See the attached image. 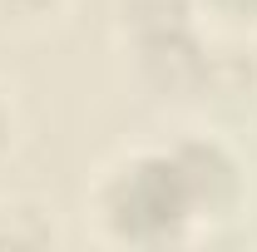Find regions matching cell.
<instances>
[{
  "label": "cell",
  "mask_w": 257,
  "mask_h": 252,
  "mask_svg": "<svg viewBox=\"0 0 257 252\" xmlns=\"http://www.w3.org/2000/svg\"><path fill=\"white\" fill-rule=\"evenodd\" d=\"M45 5H55V0H0V10H10V15H40Z\"/></svg>",
  "instance_id": "5b68a950"
},
{
  "label": "cell",
  "mask_w": 257,
  "mask_h": 252,
  "mask_svg": "<svg viewBox=\"0 0 257 252\" xmlns=\"http://www.w3.org/2000/svg\"><path fill=\"white\" fill-rule=\"evenodd\" d=\"M208 10H218L223 20H257V0H203Z\"/></svg>",
  "instance_id": "277c9868"
},
{
  "label": "cell",
  "mask_w": 257,
  "mask_h": 252,
  "mask_svg": "<svg viewBox=\"0 0 257 252\" xmlns=\"http://www.w3.org/2000/svg\"><path fill=\"white\" fill-rule=\"evenodd\" d=\"M139 45H144V74H149L154 89L188 99V94H198V89L208 84V55H203V45L193 40L188 25L139 35Z\"/></svg>",
  "instance_id": "3957f363"
},
{
  "label": "cell",
  "mask_w": 257,
  "mask_h": 252,
  "mask_svg": "<svg viewBox=\"0 0 257 252\" xmlns=\"http://www.w3.org/2000/svg\"><path fill=\"white\" fill-rule=\"evenodd\" d=\"M104 218L128 242H159L193 218L173 154H144L104 193Z\"/></svg>",
  "instance_id": "6da1fadb"
},
{
  "label": "cell",
  "mask_w": 257,
  "mask_h": 252,
  "mask_svg": "<svg viewBox=\"0 0 257 252\" xmlns=\"http://www.w3.org/2000/svg\"><path fill=\"white\" fill-rule=\"evenodd\" d=\"M178 178H183V198H188L193 218H227L242 203V168L213 139H193L183 149H173Z\"/></svg>",
  "instance_id": "7a4b0ae2"
},
{
  "label": "cell",
  "mask_w": 257,
  "mask_h": 252,
  "mask_svg": "<svg viewBox=\"0 0 257 252\" xmlns=\"http://www.w3.org/2000/svg\"><path fill=\"white\" fill-rule=\"evenodd\" d=\"M0 144H5V109H0Z\"/></svg>",
  "instance_id": "8992f818"
}]
</instances>
